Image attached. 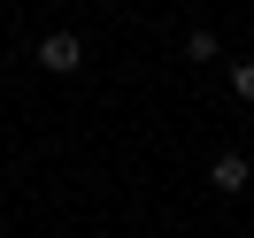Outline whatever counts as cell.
I'll use <instances>...</instances> for the list:
<instances>
[{"label":"cell","mask_w":254,"mask_h":238,"mask_svg":"<svg viewBox=\"0 0 254 238\" xmlns=\"http://www.w3.org/2000/svg\"><path fill=\"white\" fill-rule=\"evenodd\" d=\"M39 69H47V77H77L85 69V39L77 31H47L39 39Z\"/></svg>","instance_id":"6da1fadb"},{"label":"cell","mask_w":254,"mask_h":238,"mask_svg":"<svg viewBox=\"0 0 254 238\" xmlns=\"http://www.w3.org/2000/svg\"><path fill=\"white\" fill-rule=\"evenodd\" d=\"M185 62H216V31H208V23L185 31Z\"/></svg>","instance_id":"3957f363"},{"label":"cell","mask_w":254,"mask_h":238,"mask_svg":"<svg viewBox=\"0 0 254 238\" xmlns=\"http://www.w3.org/2000/svg\"><path fill=\"white\" fill-rule=\"evenodd\" d=\"M208 185H216V192L254 185V161H247V154H216V161H208Z\"/></svg>","instance_id":"7a4b0ae2"},{"label":"cell","mask_w":254,"mask_h":238,"mask_svg":"<svg viewBox=\"0 0 254 238\" xmlns=\"http://www.w3.org/2000/svg\"><path fill=\"white\" fill-rule=\"evenodd\" d=\"M231 93H239V100L254 108V62H231Z\"/></svg>","instance_id":"277c9868"}]
</instances>
